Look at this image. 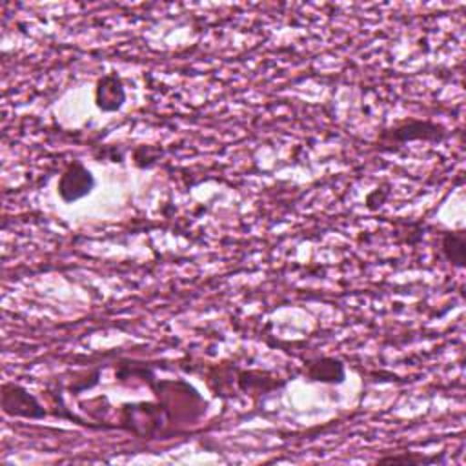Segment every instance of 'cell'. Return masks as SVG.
Here are the masks:
<instances>
[{"mask_svg": "<svg viewBox=\"0 0 466 466\" xmlns=\"http://www.w3.org/2000/svg\"><path fill=\"white\" fill-rule=\"evenodd\" d=\"M147 386L153 390L157 400L164 406L177 433L191 424H197L208 411V400H204V397L182 379H153Z\"/></svg>", "mask_w": 466, "mask_h": 466, "instance_id": "6da1fadb", "label": "cell"}, {"mask_svg": "<svg viewBox=\"0 0 466 466\" xmlns=\"http://www.w3.org/2000/svg\"><path fill=\"white\" fill-rule=\"evenodd\" d=\"M126 102L124 82L116 73L102 75L95 86V106L104 113L118 111Z\"/></svg>", "mask_w": 466, "mask_h": 466, "instance_id": "8992f818", "label": "cell"}, {"mask_svg": "<svg viewBox=\"0 0 466 466\" xmlns=\"http://www.w3.org/2000/svg\"><path fill=\"white\" fill-rule=\"evenodd\" d=\"M448 137V131L435 122L430 120H408L391 129L380 133V142L384 146L404 144L411 140H426V142H441Z\"/></svg>", "mask_w": 466, "mask_h": 466, "instance_id": "277c9868", "label": "cell"}, {"mask_svg": "<svg viewBox=\"0 0 466 466\" xmlns=\"http://www.w3.org/2000/svg\"><path fill=\"white\" fill-rule=\"evenodd\" d=\"M306 377L317 382L340 384L346 379V370L342 360L335 357H319L306 362Z\"/></svg>", "mask_w": 466, "mask_h": 466, "instance_id": "ba28073f", "label": "cell"}, {"mask_svg": "<svg viewBox=\"0 0 466 466\" xmlns=\"http://www.w3.org/2000/svg\"><path fill=\"white\" fill-rule=\"evenodd\" d=\"M441 255L446 262L455 268H464L466 264V233L464 231H446L441 237Z\"/></svg>", "mask_w": 466, "mask_h": 466, "instance_id": "9c48e42d", "label": "cell"}, {"mask_svg": "<svg viewBox=\"0 0 466 466\" xmlns=\"http://www.w3.org/2000/svg\"><path fill=\"white\" fill-rule=\"evenodd\" d=\"M93 187H95L93 173L80 160H73L60 175L56 184V193L62 202L73 204L87 197L93 191Z\"/></svg>", "mask_w": 466, "mask_h": 466, "instance_id": "5b68a950", "label": "cell"}, {"mask_svg": "<svg viewBox=\"0 0 466 466\" xmlns=\"http://www.w3.org/2000/svg\"><path fill=\"white\" fill-rule=\"evenodd\" d=\"M377 462L384 464V462H402V464H433V462H444V451H441L439 455H424V453H417V451H402L397 455H384L380 457Z\"/></svg>", "mask_w": 466, "mask_h": 466, "instance_id": "30bf717a", "label": "cell"}, {"mask_svg": "<svg viewBox=\"0 0 466 466\" xmlns=\"http://www.w3.org/2000/svg\"><path fill=\"white\" fill-rule=\"evenodd\" d=\"M118 426L140 439H167L177 435L164 406L158 400L122 404L118 410Z\"/></svg>", "mask_w": 466, "mask_h": 466, "instance_id": "7a4b0ae2", "label": "cell"}, {"mask_svg": "<svg viewBox=\"0 0 466 466\" xmlns=\"http://www.w3.org/2000/svg\"><path fill=\"white\" fill-rule=\"evenodd\" d=\"M286 380L260 370H237V388L246 395H264L279 390Z\"/></svg>", "mask_w": 466, "mask_h": 466, "instance_id": "52a82bcc", "label": "cell"}, {"mask_svg": "<svg viewBox=\"0 0 466 466\" xmlns=\"http://www.w3.org/2000/svg\"><path fill=\"white\" fill-rule=\"evenodd\" d=\"M2 411L9 417H22L40 420L47 417L40 400L24 386L15 382L2 384Z\"/></svg>", "mask_w": 466, "mask_h": 466, "instance_id": "3957f363", "label": "cell"}]
</instances>
